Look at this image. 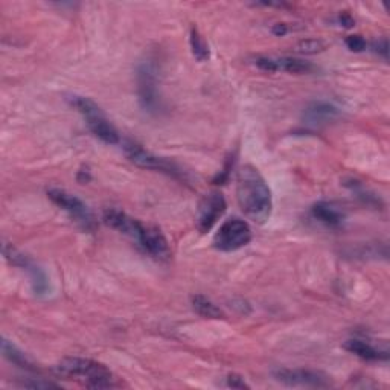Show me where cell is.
<instances>
[{
	"label": "cell",
	"instance_id": "6da1fadb",
	"mask_svg": "<svg viewBox=\"0 0 390 390\" xmlns=\"http://www.w3.org/2000/svg\"><path fill=\"white\" fill-rule=\"evenodd\" d=\"M236 200L244 215L256 224H264L272 215V189L254 165H244L236 172Z\"/></svg>",
	"mask_w": 390,
	"mask_h": 390
},
{
	"label": "cell",
	"instance_id": "7a4b0ae2",
	"mask_svg": "<svg viewBox=\"0 0 390 390\" xmlns=\"http://www.w3.org/2000/svg\"><path fill=\"white\" fill-rule=\"evenodd\" d=\"M55 372L60 377L78 381L89 389H112L118 386L112 371L91 358L67 357L55 366Z\"/></svg>",
	"mask_w": 390,
	"mask_h": 390
},
{
	"label": "cell",
	"instance_id": "3957f363",
	"mask_svg": "<svg viewBox=\"0 0 390 390\" xmlns=\"http://www.w3.org/2000/svg\"><path fill=\"white\" fill-rule=\"evenodd\" d=\"M69 104L75 107L78 110L84 119L87 122V127L94 136H96L99 141L109 145H118L121 143V136L118 130L114 128L112 122L107 119L104 112L91 101L90 98L80 96V95H72L67 98Z\"/></svg>",
	"mask_w": 390,
	"mask_h": 390
},
{
	"label": "cell",
	"instance_id": "277c9868",
	"mask_svg": "<svg viewBox=\"0 0 390 390\" xmlns=\"http://www.w3.org/2000/svg\"><path fill=\"white\" fill-rule=\"evenodd\" d=\"M251 241V229L241 218L226 220L213 236V247L220 251H235Z\"/></svg>",
	"mask_w": 390,
	"mask_h": 390
},
{
	"label": "cell",
	"instance_id": "5b68a950",
	"mask_svg": "<svg viewBox=\"0 0 390 390\" xmlns=\"http://www.w3.org/2000/svg\"><path fill=\"white\" fill-rule=\"evenodd\" d=\"M48 197H49V200L53 204H57L60 209L66 211L69 215H71L82 229H86V231H91V229L95 227L94 215H91L87 204L84 203L81 198H78L71 193H67V190H64V189H57V188L49 189Z\"/></svg>",
	"mask_w": 390,
	"mask_h": 390
},
{
	"label": "cell",
	"instance_id": "8992f818",
	"mask_svg": "<svg viewBox=\"0 0 390 390\" xmlns=\"http://www.w3.org/2000/svg\"><path fill=\"white\" fill-rule=\"evenodd\" d=\"M137 91H139V101L145 110L152 113L160 109L157 71L156 66L150 61H145L137 69Z\"/></svg>",
	"mask_w": 390,
	"mask_h": 390
},
{
	"label": "cell",
	"instance_id": "52a82bcc",
	"mask_svg": "<svg viewBox=\"0 0 390 390\" xmlns=\"http://www.w3.org/2000/svg\"><path fill=\"white\" fill-rule=\"evenodd\" d=\"M273 377L279 383L290 387H330L331 380L323 372L310 369H287L279 368L273 371Z\"/></svg>",
	"mask_w": 390,
	"mask_h": 390
},
{
	"label": "cell",
	"instance_id": "ba28073f",
	"mask_svg": "<svg viewBox=\"0 0 390 390\" xmlns=\"http://www.w3.org/2000/svg\"><path fill=\"white\" fill-rule=\"evenodd\" d=\"M124 150L127 152L128 159L132 160L134 165L145 168V170L160 171L168 175H172V177H179V175L181 174L179 168L175 166L172 162H168L166 159L151 154L150 151L143 150L141 145H137L134 142H125Z\"/></svg>",
	"mask_w": 390,
	"mask_h": 390
},
{
	"label": "cell",
	"instance_id": "9c48e42d",
	"mask_svg": "<svg viewBox=\"0 0 390 390\" xmlns=\"http://www.w3.org/2000/svg\"><path fill=\"white\" fill-rule=\"evenodd\" d=\"M226 208V198L223 194L218 193V190H212V193L203 195L200 203H198L197 215V223L200 232H209L211 229L215 226L217 221L223 217Z\"/></svg>",
	"mask_w": 390,
	"mask_h": 390
},
{
	"label": "cell",
	"instance_id": "30bf717a",
	"mask_svg": "<svg viewBox=\"0 0 390 390\" xmlns=\"http://www.w3.org/2000/svg\"><path fill=\"white\" fill-rule=\"evenodd\" d=\"M139 246L147 251L148 255L152 258L160 259V261H165V259H170L171 256V249L170 242L165 238V235L159 231L156 227L145 226L143 232L139 236Z\"/></svg>",
	"mask_w": 390,
	"mask_h": 390
},
{
	"label": "cell",
	"instance_id": "8fae6325",
	"mask_svg": "<svg viewBox=\"0 0 390 390\" xmlns=\"http://www.w3.org/2000/svg\"><path fill=\"white\" fill-rule=\"evenodd\" d=\"M104 223L114 229V231L124 233L136 241L139 240V236L142 235L145 227L141 221L127 215L125 212L113 208L104 211Z\"/></svg>",
	"mask_w": 390,
	"mask_h": 390
},
{
	"label": "cell",
	"instance_id": "7c38bea8",
	"mask_svg": "<svg viewBox=\"0 0 390 390\" xmlns=\"http://www.w3.org/2000/svg\"><path fill=\"white\" fill-rule=\"evenodd\" d=\"M340 116V110L337 107L328 103H312L311 105L307 107V110L303 113L305 124L319 127L325 125L328 122H331L334 119H337Z\"/></svg>",
	"mask_w": 390,
	"mask_h": 390
},
{
	"label": "cell",
	"instance_id": "4fadbf2b",
	"mask_svg": "<svg viewBox=\"0 0 390 390\" xmlns=\"http://www.w3.org/2000/svg\"><path fill=\"white\" fill-rule=\"evenodd\" d=\"M345 349H348L351 354H355L357 357L363 358L368 362H387L389 360V351L375 348L369 342H364L360 339H351L345 343Z\"/></svg>",
	"mask_w": 390,
	"mask_h": 390
},
{
	"label": "cell",
	"instance_id": "5bb4252c",
	"mask_svg": "<svg viewBox=\"0 0 390 390\" xmlns=\"http://www.w3.org/2000/svg\"><path fill=\"white\" fill-rule=\"evenodd\" d=\"M312 217L328 227H340L345 221V213L331 203H317L312 206Z\"/></svg>",
	"mask_w": 390,
	"mask_h": 390
},
{
	"label": "cell",
	"instance_id": "9a60e30c",
	"mask_svg": "<svg viewBox=\"0 0 390 390\" xmlns=\"http://www.w3.org/2000/svg\"><path fill=\"white\" fill-rule=\"evenodd\" d=\"M2 354H3L6 360H10L12 364L19 366V368H21V369L29 371V372L37 371L35 364L30 362L29 358L25 354H23L17 346L14 345V343H11L10 340H6V339L2 340Z\"/></svg>",
	"mask_w": 390,
	"mask_h": 390
},
{
	"label": "cell",
	"instance_id": "2e32d148",
	"mask_svg": "<svg viewBox=\"0 0 390 390\" xmlns=\"http://www.w3.org/2000/svg\"><path fill=\"white\" fill-rule=\"evenodd\" d=\"M193 308L198 316H202L204 319H224V312L221 308H218L215 303H213L208 297H204L203 294H195L193 296Z\"/></svg>",
	"mask_w": 390,
	"mask_h": 390
},
{
	"label": "cell",
	"instance_id": "e0dca14e",
	"mask_svg": "<svg viewBox=\"0 0 390 390\" xmlns=\"http://www.w3.org/2000/svg\"><path fill=\"white\" fill-rule=\"evenodd\" d=\"M274 66H276V72L284 71L288 73H297V75L310 73L312 69H314L311 63H308V61L293 58V57L274 58Z\"/></svg>",
	"mask_w": 390,
	"mask_h": 390
},
{
	"label": "cell",
	"instance_id": "ac0fdd59",
	"mask_svg": "<svg viewBox=\"0 0 390 390\" xmlns=\"http://www.w3.org/2000/svg\"><path fill=\"white\" fill-rule=\"evenodd\" d=\"M189 43H190V49H193V55L200 61V63H203V61H208L211 58L209 44L206 43V40L202 37V34L198 33L197 28L190 29Z\"/></svg>",
	"mask_w": 390,
	"mask_h": 390
},
{
	"label": "cell",
	"instance_id": "d6986e66",
	"mask_svg": "<svg viewBox=\"0 0 390 390\" xmlns=\"http://www.w3.org/2000/svg\"><path fill=\"white\" fill-rule=\"evenodd\" d=\"M3 256L6 258V261H10L15 267H20V269H23V270H26L30 264V261L25 255L20 254L17 249L12 247L11 244H8V242L3 244Z\"/></svg>",
	"mask_w": 390,
	"mask_h": 390
},
{
	"label": "cell",
	"instance_id": "ffe728a7",
	"mask_svg": "<svg viewBox=\"0 0 390 390\" xmlns=\"http://www.w3.org/2000/svg\"><path fill=\"white\" fill-rule=\"evenodd\" d=\"M323 49H325V43L322 40H316V38H308V40H302L299 44H297V52L307 53V55L322 52Z\"/></svg>",
	"mask_w": 390,
	"mask_h": 390
},
{
	"label": "cell",
	"instance_id": "44dd1931",
	"mask_svg": "<svg viewBox=\"0 0 390 390\" xmlns=\"http://www.w3.org/2000/svg\"><path fill=\"white\" fill-rule=\"evenodd\" d=\"M346 46H348V49L353 52H363L366 49V46H368V43H366V40L362 35H349L346 38Z\"/></svg>",
	"mask_w": 390,
	"mask_h": 390
},
{
	"label": "cell",
	"instance_id": "7402d4cb",
	"mask_svg": "<svg viewBox=\"0 0 390 390\" xmlns=\"http://www.w3.org/2000/svg\"><path fill=\"white\" fill-rule=\"evenodd\" d=\"M226 381L227 386L232 389H250V386L246 383V380L238 375V373H229Z\"/></svg>",
	"mask_w": 390,
	"mask_h": 390
},
{
	"label": "cell",
	"instance_id": "603a6c76",
	"mask_svg": "<svg viewBox=\"0 0 390 390\" xmlns=\"http://www.w3.org/2000/svg\"><path fill=\"white\" fill-rule=\"evenodd\" d=\"M373 51H375L378 55L383 57L384 60L389 58V44H387V38H381V40L373 43Z\"/></svg>",
	"mask_w": 390,
	"mask_h": 390
},
{
	"label": "cell",
	"instance_id": "cb8c5ba5",
	"mask_svg": "<svg viewBox=\"0 0 390 390\" xmlns=\"http://www.w3.org/2000/svg\"><path fill=\"white\" fill-rule=\"evenodd\" d=\"M23 387H30V389H51V387H60L55 383L51 381H34V383H23Z\"/></svg>",
	"mask_w": 390,
	"mask_h": 390
},
{
	"label": "cell",
	"instance_id": "d4e9b609",
	"mask_svg": "<svg viewBox=\"0 0 390 390\" xmlns=\"http://www.w3.org/2000/svg\"><path fill=\"white\" fill-rule=\"evenodd\" d=\"M288 30L290 28L285 25V23H276V25H273L272 28V33L276 37H284Z\"/></svg>",
	"mask_w": 390,
	"mask_h": 390
},
{
	"label": "cell",
	"instance_id": "484cf974",
	"mask_svg": "<svg viewBox=\"0 0 390 390\" xmlns=\"http://www.w3.org/2000/svg\"><path fill=\"white\" fill-rule=\"evenodd\" d=\"M339 23H340V25L345 26V28H353V26H354V19L351 17L349 14L342 12V14L339 15Z\"/></svg>",
	"mask_w": 390,
	"mask_h": 390
},
{
	"label": "cell",
	"instance_id": "4316f807",
	"mask_svg": "<svg viewBox=\"0 0 390 390\" xmlns=\"http://www.w3.org/2000/svg\"><path fill=\"white\" fill-rule=\"evenodd\" d=\"M78 180L81 181V183H86V181H89L90 180V172L86 170V171H80L78 172Z\"/></svg>",
	"mask_w": 390,
	"mask_h": 390
}]
</instances>
